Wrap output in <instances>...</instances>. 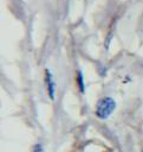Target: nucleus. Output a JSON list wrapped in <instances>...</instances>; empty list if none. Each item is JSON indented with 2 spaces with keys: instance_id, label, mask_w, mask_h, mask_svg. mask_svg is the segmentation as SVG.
<instances>
[{
  "instance_id": "2",
  "label": "nucleus",
  "mask_w": 143,
  "mask_h": 152,
  "mask_svg": "<svg viewBox=\"0 0 143 152\" xmlns=\"http://www.w3.org/2000/svg\"><path fill=\"white\" fill-rule=\"evenodd\" d=\"M45 81H46V88H47V94L51 100H54V94H56V83L52 76V72L46 69L45 70Z\"/></svg>"
},
{
  "instance_id": "4",
  "label": "nucleus",
  "mask_w": 143,
  "mask_h": 152,
  "mask_svg": "<svg viewBox=\"0 0 143 152\" xmlns=\"http://www.w3.org/2000/svg\"><path fill=\"white\" fill-rule=\"evenodd\" d=\"M33 152H44L43 145H41V144H35V145L33 146Z\"/></svg>"
},
{
  "instance_id": "3",
  "label": "nucleus",
  "mask_w": 143,
  "mask_h": 152,
  "mask_svg": "<svg viewBox=\"0 0 143 152\" xmlns=\"http://www.w3.org/2000/svg\"><path fill=\"white\" fill-rule=\"evenodd\" d=\"M77 84H78V88H79L80 93H84L85 88H84V78H83L82 71H78L77 72Z\"/></svg>"
},
{
  "instance_id": "1",
  "label": "nucleus",
  "mask_w": 143,
  "mask_h": 152,
  "mask_svg": "<svg viewBox=\"0 0 143 152\" xmlns=\"http://www.w3.org/2000/svg\"><path fill=\"white\" fill-rule=\"evenodd\" d=\"M116 108V102L112 97H103L96 104V115L99 119L109 118Z\"/></svg>"
}]
</instances>
